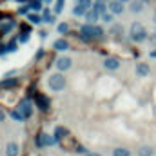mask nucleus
<instances>
[{"mask_svg": "<svg viewBox=\"0 0 156 156\" xmlns=\"http://www.w3.org/2000/svg\"><path fill=\"white\" fill-rule=\"evenodd\" d=\"M80 37L85 40V42H89V40H96V38H102L104 37V29L100 27V26H94V24H83L82 27H80Z\"/></svg>", "mask_w": 156, "mask_h": 156, "instance_id": "nucleus-1", "label": "nucleus"}, {"mask_svg": "<svg viewBox=\"0 0 156 156\" xmlns=\"http://www.w3.org/2000/svg\"><path fill=\"white\" fill-rule=\"evenodd\" d=\"M129 38L133 40V42H136V44L145 42V40L149 38L147 29L144 27V24H140V22H133V24H131V29H129Z\"/></svg>", "mask_w": 156, "mask_h": 156, "instance_id": "nucleus-2", "label": "nucleus"}, {"mask_svg": "<svg viewBox=\"0 0 156 156\" xmlns=\"http://www.w3.org/2000/svg\"><path fill=\"white\" fill-rule=\"evenodd\" d=\"M47 85L51 91H62L66 87V76L64 75H51L47 78Z\"/></svg>", "mask_w": 156, "mask_h": 156, "instance_id": "nucleus-3", "label": "nucleus"}, {"mask_svg": "<svg viewBox=\"0 0 156 156\" xmlns=\"http://www.w3.org/2000/svg\"><path fill=\"white\" fill-rule=\"evenodd\" d=\"M58 144H60V145H62V149H66V151H73V149H75V153H76L78 145H80L76 140L69 134V133H67V134H64V136L58 140Z\"/></svg>", "mask_w": 156, "mask_h": 156, "instance_id": "nucleus-4", "label": "nucleus"}, {"mask_svg": "<svg viewBox=\"0 0 156 156\" xmlns=\"http://www.w3.org/2000/svg\"><path fill=\"white\" fill-rule=\"evenodd\" d=\"M16 109H18V111H20L26 118H29V116H31V113H33V104H31V100H29V98H24V100L18 104V107H16Z\"/></svg>", "mask_w": 156, "mask_h": 156, "instance_id": "nucleus-5", "label": "nucleus"}, {"mask_svg": "<svg viewBox=\"0 0 156 156\" xmlns=\"http://www.w3.org/2000/svg\"><path fill=\"white\" fill-rule=\"evenodd\" d=\"M107 7H109V11H111L113 15H122V13H123V9H125L122 0H109Z\"/></svg>", "mask_w": 156, "mask_h": 156, "instance_id": "nucleus-6", "label": "nucleus"}, {"mask_svg": "<svg viewBox=\"0 0 156 156\" xmlns=\"http://www.w3.org/2000/svg\"><path fill=\"white\" fill-rule=\"evenodd\" d=\"M56 69H60V71H67V69H71V58L69 56H60V58H56Z\"/></svg>", "mask_w": 156, "mask_h": 156, "instance_id": "nucleus-7", "label": "nucleus"}, {"mask_svg": "<svg viewBox=\"0 0 156 156\" xmlns=\"http://www.w3.org/2000/svg\"><path fill=\"white\" fill-rule=\"evenodd\" d=\"M104 67H105L107 71H116L118 67H120V60H118L116 56H109V58H105Z\"/></svg>", "mask_w": 156, "mask_h": 156, "instance_id": "nucleus-8", "label": "nucleus"}, {"mask_svg": "<svg viewBox=\"0 0 156 156\" xmlns=\"http://www.w3.org/2000/svg\"><path fill=\"white\" fill-rule=\"evenodd\" d=\"M151 73V67H149V64H145V62H138L136 64V75L140 78H144V76H147Z\"/></svg>", "mask_w": 156, "mask_h": 156, "instance_id": "nucleus-9", "label": "nucleus"}, {"mask_svg": "<svg viewBox=\"0 0 156 156\" xmlns=\"http://www.w3.org/2000/svg\"><path fill=\"white\" fill-rule=\"evenodd\" d=\"M53 138L51 136H47V134H38V138H37V147H44V145H53Z\"/></svg>", "mask_w": 156, "mask_h": 156, "instance_id": "nucleus-10", "label": "nucleus"}, {"mask_svg": "<svg viewBox=\"0 0 156 156\" xmlns=\"http://www.w3.org/2000/svg\"><path fill=\"white\" fill-rule=\"evenodd\" d=\"M37 105H38L40 111H47L49 109V100H47V96H44V94H37Z\"/></svg>", "mask_w": 156, "mask_h": 156, "instance_id": "nucleus-11", "label": "nucleus"}, {"mask_svg": "<svg viewBox=\"0 0 156 156\" xmlns=\"http://www.w3.org/2000/svg\"><path fill=\"white\" fill-rule=\"evenodd\" d=\"M53 47H55L56 51H67V49H69V42L66 38H58V40H55Z\"/></svg>", "mask_w": 156, "mask_h": 156, "instance_id": "nucleus-12", "label": "nucleus"}, {"mask_svg": "<svg viewBox=\"0 0 156 156\" xmlns=\"http://www.w3.org/2000/svg\"><path fill=\"white\" fill-rule=\"evenodd\" d=\"M93 9H94V11H96V13H98V15L102 16V15H104V13L107 11V2H102V0H96V2L93 4Z\"/></svg>", "mask_w": 156, "mask_h": 156, "instance_id": "nucleus-13", "label": "nucleus"}, {"mask_svg": "<svg viewBox=\"0 0 156 156\" xmlns=\"http://www.w3.org/2000/svg\"><path fill=\"white\" fill-rule=\"evenodd\" d=\"M83 16H85V20H87L89 24H94V22L98 20V16H100V15L91 7V9H87V11H85V15H83Z\"/></svg>", "mask_w": 156, "mask_h": 156, "instance_id": "nucleus-14", "label": "nucleus"}, {"mask_svg": "<svg viewBox=\"0 0 156 156\" xmlns=\"http://www.w3.org/2000/svg\"><path fill=\"white\" fill-rule=\"evenodd\" d=\"M5 156H18V145L15 142H9L5 145Z\"/></svg>", "mask_w": 156, "mask_h": 156, "instance_id": "nucleus-15", "label": "nucleus"}, {"mask_svg": "<svg viewBox=\"0 0 156 156\" xmlns=\"http://www.w3.org/2000/svg\"><path fill=\"white\" fill-rule=\"evenodd\" d=\"M144 4H145V0H133L131 2V11L133 13H140L144 9Z\"/></svg>", "mask_w": 156, "mask_h": 156, "instance_id": "nucleus-16", "label": "nucleus"}, {"mask_svg": "<svg viewBox=\"0 0 156 156\" xmlns=\"http://www.w3.org/2000/svg\"><path fill=\"white\" fill-rule=\"evenodd\" d=\"M51 62H53V55L49 53V55H44V64L40 62V69L44 71V69H47L49 66H51Z\"/></svg>", "mask_w": 156, "mask_h": 156, "instance_id": "nucleus-17", "label": "nucleus"}, {"mask_svg": "<svg viewBox=\"0 0 156 156\" xmlns=\"http://www.w3.org/2000/svg\"><path fill=\"white\" fill-rule=\"evenodd\" d=\"M16 83H18L16 78H7V80H2V82H0V87H2V89H4V87H15Z\"/></svg>", "mask_w": 156, "mask_h": 156, "instance_id": "nucleus-18", "label": "nucleus"}, {"mask_svg": "<svg viewBox=\"0 0 156 156\" xmlns=\"http://www.w3.org/2000/svg\"><path fill=\"white\" fill-rule=\"evenodd\" d=\"M87 9H91V7H85V5H82V4H76V7L73 9V15L82 16V15H85V11H87Z\"/></svg>", "mask_w": 156, "mask_h": 156, "instance_id": "nucleus-19", "label": "nucleus"}, {"mask_svg": "<svg viewBox=\"0 0 156 156\" xmlns=\"http://www.w3.org/2000/svg\"><path fill=\"white\" fill-rule=\"evenodd\" d=\"M9 115H11L13 120H16V122H24V120H26V116H24L18 109H11V113H9Z\"/></svg>", "mask_w": 156, "mask_h": 156, "instance_id": "nucleus-20", "label": "nucleus"}, {"mask_svg": "<svg viewBox=\"0 0 156 156\" xmlns=\"http://www.w3.org/2000/svg\"><path fill=\"white\" fill-rule=\"evenodd\" d=\"M113 156H131V151L125 149V147H116L113 151Z\"/></svg>", "mask_w": 156, "mask_h": 156, "instance_id": "nucleus-21", "label": "nucleus"}, {"mask_svg": "<svg viewBox=\"0 0 156 156\" xmlns=\"http://www.w3.org/2000/svg\"><path fill=\"white\" fill-rule=\"evenodd\" d=\"M67 133H69V131H67L66 127H56V129H55V138H56V142H58L64 134H67Z\"/></svg>", "mask_w": 156, "mask_h": 156, "instance_id": "nucleus-22", "label": "nucleus"}, {"mask_svg": "<svg viewBox=\"0 0 156 156\" xmlns=\"http://www.w3.org/2000/svg\"><path fill=\"white\" fill-rule=\"evenodd\" d=\"M64 2H66V0H56V5H55V9H53L55 15H60V13H62V9H64Z\"/></svg>", "mask_w": 156, "mask_h": 156, "instance_id": "nucleus-23", "label": "nucleus"}, {"mask_svg": "<svg viewBox=\"0 0 156 156\" xmlns=\"http://www.w3.org/2000/svg\"><path fill=\"white\" fill-rule=\"evenodd\" d=\"M29 7L35 9V11H40L42 9V0H31L29 2Z\"/></svg>", "mask_w": 156, "mask_h": 156, "instance_id": "nucleus-24", "label": "nucleus"}, {"mask_svg": "<svg viewBox=\"0 0 156 156\" xmlns=\"http://www.w3.org/2000/svg\"><path fill=\"white\" fill-rule=\"evenodd\" d=\"M122 33H123V27H122V26H115V27L111 29V35H113V37H116V38H120V35H122Z\"/></svg>", "mask_w": 156, "mask_h": 156, "instance_id": "nucleus-25", "label": "nucleus"}, {"mask_svg": "<svg viewBox=\"0 0 156 156\" xmlns=\"http://www.w3.org/2000/svg\"><path fill=\"white\" fill-rule=\"evenodd\" d=\"M138 154L140 156H153V149H151V147H140Z\"/></svg>", "mask_w": 156, "mask_h": 156, "instance_id": "nucleus-26", "label": "nucleus"}, {"mask_svg": "<svg viewBox=\"0 0 156 156\" xmlns=\"http://www.w3.org/2000/svg\"><path fill=\"white\" fill-rule=\"evenodd\" d=\"M27 20H29L31 24H40L44 18H42V16H38V15H27Z\"/></svg>", "mask_w": 156, "mask_h": 156, "instance_id": "nucleus-27", "label": "nucleus"}, {"mask_svg": "<svg viewBox=\"0 0 156 156\" xmlns=\"http://www.w3.org/2000/svg\"><path fill=\"white\" fill-rule=\"evenodd\" d=\"M44 22H49V24H51V22H55V15H53V13H49L47 9L44 11Z\"/></svg>", "mask_w": 156, "mask_h": 156, "instance_id": "nucleus-28", "label": "nucleus"}, {"mask_svg": "<svg viewBox=\"0 0 156 156\" xmlns=\"http://www.w3.org/2000/svg\"><path fill=\"white\" fill-rule=\"evenodd\" d=\"M67 31H69V24H67V22H62V24L58 26V33H60V35H66Z\"/></svg>", "mask_w": 156, "mask_h": 156, "instance_id": "nucleus-29", "label": "nucleus"}, {"mask_svg": "<svg viewBox=\"0 0 156 156\" xmlns=\"http://www.w3.org/2000/svg\"><path fill=\"white\" fill-rule=\"evenodd\" d=\"M113 16H115V15H113L111 11H109V13L105 11V13L102 15V20H104V22H107V24H111V22H113Z\"/></svg>", "mask_w": 156, "mask_h": 156, "instance_id": "nucleus-30", "label": "nucleus"}, {"mask_svg": "<svg viewBox=\"0 0 156 156\" xmlns=\"http://www.w3.org/2000/svg\"><path fill=\"white\" fill-rule=\"evenodd\" d=\"M13 26H15V22H13V20H9L7 24H4V26H0V31H4V33H5V31H9V29H11Z\"/></svg>", "mask_w": 156, "mask_h": 156, "instance_id": "nucleus-31", "label": "nucleus"}, {"mask_svg": "<svg viewBox=\"0 0 156 156\" xmlns=\"http://www.w3.org/2000/svg\"><path fill=\"white\" fill-rule=\"evenodd\" d=\"M5 51H9V53L16 51V42H9V44H7V47H5Z\"/></svg>", "mask_w": 156, "mask_h": 156, "instance_id": "nucleus-32", "label": "nucleus"}, {"mask_svg": "<svg viewBox=\"0 0 156 156\" xmlns=\"http://www.w3.org/2000/svg\"><path fill=\"white\" fill-rule=\"evenodd\" d=\"M76 4H82V5H85V7H93V2H91V0H76Z\"/></svg>", "mask_w": 156, "mask_h": 156, "instance_id": "nucleus-33", "label": "nucleus"}, {"mask_svg": "<svg viewBox=\"0 0 156 156\" xmlns=\"http://www.w3.org/2000/svg\"><path fill=\"white\" fill-rule=\"evenodd\" d=\"M18 13H20V15H26V13H29V4H27V5H22V7L18 9Z\"/></svg>", "mask_w": 156, "mask_h": 156, "instance_id": "nucleus-34", "label": "nucleus"}, {"mask_svg": "<svg viewBox=\"0 0 156 156\" xmlns=\"http://www.w3.org/2000/svg\"><path fill=\"white\" fill-rule=\"evenodd\" d=\"M27 38H29V31H27V33L24 31V33H22V37H20V42H26Z\"/></svg>", "mask_w": 156, "mask_h": 156, "instance_id": "nucleus-35", "label": "nucleus"}, {"mask_svg": "<svg viewBox=\"0 0 156 156\" xmlns=\"http://www.w3.org/2000/svg\"><path fill=\"white\" fill-rule=\"evenodd\" d=\"M38 35H40V38H45L47 37V31H40Z\"/></svg>", "mask_w": 156, "mask_h": 156, "instance_id": "nucleus-36", "label": "nucleus"}, {"mask_svg": "<svg viewBox=\"0 0 156 156\" xmlns=\"http://www.w3.org/2000/svg\"><path fill=\"white\" fill-rule=\"evenodd\" d=\"M4 120H5V115H4V111L0 109V122H4Z\"/></svg>", "mask_w": 156, "mask_h": 156, "instance_id": "nucleus-37", "label": "nucleus"}, {"mask_svg": "<svg viewBox=\"0 0 156 156\" xmlns=\"http://www.w3.org/2000/svg\"><path fill=\"white\" fill-rule=\"evenodd\" d=\"M83 156H102V154H98V153H85Z\"/></svg>", "mask_w": 156, "mask_h": 156, "instance_id": "nucleus-38", "label": "nucleus"}, {"mask_svg": "<svg viewBox=\"0 0 156 156\" xmlns=\"http://www.w3.org/2000/svg\"><path fill=\"white\" fill-rule=\"evenodd\" d=\"M151 42H154V44H156V33L153 35V37H151Z\"/></svg>", "mask_w": 156, "mask_h": 156, "instance_id": "nucleus-39", "label": "nucleus"}, {"mask_svg": "<svg viewBox=\"0 0 156 156\" xmlns=\"http://www.w3.org/2000/svg\"><path fill=\"white\" fill-rule=\"evenodd\" d=\"M151 58H156V51H151Z\"/></svg>", "mask_w": 156, "mask_h": 156, "instance_id": "nucleus-40", "label": "nucleus"}, {"mask_svg": "<svg viewBox=\"0 0 156 156\" xmlns=\"http://www.w3.org/2000/svg\"><path fill=\"white\" fill-rule=\"evenodd\" d=\"M42 2H45V4H49V2H51V0H42Z\"/></svg>", "mask_w": 156, "mask_h": 156, "instance_id": "nucleus-41", "label": "nucleus"}, {"mask_svg": "<svg viewBox=\"0 0 156 156\" xmlns=\"http://www.w3.org/2000/svg\"><path fill=\"white\" fill-rule=\"evenodd\" d=\"M102 2H107V4H109V0H102Z\"/></svg>", "mask_w": 156, "mask_h": 156, "instance_id": "nucleus-42", "label": "nucleus"}, {"mask_svg": "<svg viewBox=\"0 0 156 156\" xmlns=\"http://www.w3.org/2000/svg\"><path fill=\"white\" fill-rule=\"evenodd\" d=\"M122 2H131V0H122Z\"/></svg>", "mask_w": 156, "mask_h": 156, "instance_id": "nucleus-43", "label": "nucleus"}, {"mask_svg": "<svg viewBox=\"0 0 156 156\" xmlns=\"http://www.w3.org/2000/svg\"><path fill=\"white\" fill-rule=\"evenodd\" d=\"M154 22H156V15H154Z\"/></svg>", "mask_w": 156, "mask_h": 156, "instance_id": "nucleus-44", "label": "nucleus"}]
</instances>
